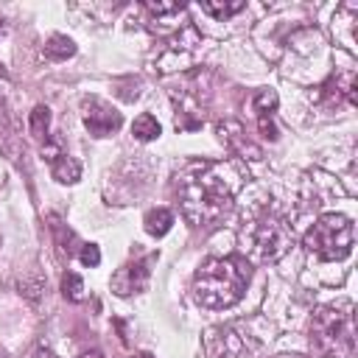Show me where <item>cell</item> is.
Listing matches in <instances>:
<instances>
[{
  "label": "cell",
  "mask_w": 358,
  "mask_h": 358,
  "mask_svg": "<svg viewBox=\"0 0 358 358\" xmlns=\"http://www.w3.org/2000/svg\"><path fill=\"white\" fill-rule=\"evenodd\" d=\"M131 134L137 137V140H143V143H148V140H154V137H159V123H157V117L154 115H140L134 123H131Z\"/></svg>",
  "instance_id": "13"
},
{
  "label": "cell",
  "mask_w": 358,
  "mask_h": 358,
  "mask_svg": "<svg viewBox=\"0 0 358 358\" xmlns=\"http://www.w3.org/2000/svg\"><path fill=\"white\" fill-rule=\"evenodd\" d=\"M249 277H252V268H249L246 257H241V255L210 257L199 266V271L193 277V296L201 308L224 310L243 296Z\"/></svg>",
  "instance_id": "2"
},
{
  "label": "cell",
  "mask_w": 358,
  "mask_h": 358,
  "mask_svg": "<svg viewBox=\"0 0 358 358\" xmlns=\"http://www.w3.org/2000/svg\"><path fill=\"white\" fill-rule=\"evenodd\" d=\"M310 344L322 358H350L355 350V327L350 308H319L310 319Z\"/></svg>",
  "instance_id": "3"
},
{
  "label": "cell",
  "mask_w": 358,
  "mask_h": 358,
  "mask_svg": "<svg viewBox=\"0 0 358 358\" xmlns=\"http://www.w3.org/2000/svg\"><path fill=\"white\" fill-rule=\"evenodd\" d=\"M62 294L70 299V302H81L84 299V282L76 271H67L64 280H62Z\"/></svg>",
  "instance_id": "16"
},
{
  "label": "cell",
  "mask_w": 358,
  "mask_h": 358,
  "mask_svg": "<svg viewBox=\"0 0 358 358\" xmlns=\"http://www.w3.org/2000/svg\"><path fill=\"white\" fill-rule=\"evenodd\" d=\"M143 224H145V232H148V235L162 238V235L173 227V213H171V210H165V207L148 210V213H145V218H143Z\"/></svg>",
  "instance_id": "11"
},
{
  "label": "cell",
  "mask_w": 358,
  "mask_h": 358,
  "mask_svg": "<svg viewBox=\"0 0 358 358\" xmlns=\"http://www.w3.org/2000/svg\"><path fill=\"white\" fill-rule=\"evenodd\" d=\"M294 241V229L291 224L271 213V210H263L252 227H249V243H252V252L260 257V260H277L285 255V249L291 246Z\"/></svg>",
  "instance_id": "5"
},
{
  "label": "cell",
  "mask_w": 358,
  "mask_h": 358,
  "mask_svg": "<svg viewBox=\"0 0 358 358\" xmlns=\"http://www.w3.org/2000/svg\"><path fill=\"white\" fill-rule=\"evenodd\" d=\"M355 227L347 215L327 213L305 232V249L322 260H344L352 252Z\"/></svg>",
  "instance_id": "4"
},
{
  "label": "cell",
  "mask_w": 358,
  "mask_h": 358,
  "mask_svg": "<svg viewBox=\"0 0 358 358\" xmlns=\"http://www.w3.org/2000/svg\"><path fill=\"white\" fill-rule=\"evenodd\" d=\"M78 358H103V355H101V350H87V352H81Z\"/></svg>",
  "instance_id": "20"
},
{
  "label": "cell",
  "mask_w": 358,
  "mask_h": 358,
  "mask_svg": "<svg viewBox=\"0 0 358 358\" xmlns=\"http://www.w3.org/2000/svg\"><path fill=\"white\" fill-rule=\"evenodd\" d=\"M78 257H81L84 266H98V263H101V252H98L95 243H84L81 252H78Z\"/></svg>",
  "instance_id": "18"
},
{
  "label": "cell",
  "mask_w": 358,
  "mask_h": 358,
  "mask_svg": "<svg viewBox=\"0 0 358 358\" xmlns=\"http://www.w3.org/2000/svg\"><path fill=\"white\" fill-rule=\"evenodd\" d=\"M241 8H243L241 0H232V3H213V0H204V3H201V11L210 14V17H215V20H227V17L238 14Z\"/></svg>",
  "instance_id": "14"
},
{
  "label": "cell",
  "mask_w": 358,
  "mask_h": 358,
  "mask_svg": "<svg viewBox=\"0 0 358 358\" xmlns=\"http://www.w3.org/2000/svg\"><path fill=\"white\" fill-rule=\"evenodd\" d=\"M28 126H31V134L34 137H48V126H50V112L48 106H34L31 117H28Z\"/></svg>",
  "instance_id": "15"
},
{
  "label": "cell",
  "mask_w": 358,
  "mask_h": 358,
  "mask_svg": "<svg viewBox=\"0 0 358 358\" xmlns=\"http://www.w3.org/2000/svg\"><path fill=\"white\" fill-rule=\"evenodd\" d=\"M42 154H45V159H48V165H50V173H53V179L56 182H76L78 176H81V165L70 157V154H64L56 143H48L45 148H42Z\"/></svg>",
  "instance_id": "7"
},
{
  "label": "cell",
  "mask_w": 358,
  "mask_h": 358,
  "mask_svg": "<svg viewBox=\"0 0 358 358\" xmlns=\"http://www.w3.org/2000/svg\"><path fill=\"white\" fill-rule=\"evenodd\" d=\"M148 280V263L145 260H137V263H126L123 268H117V274L112 277V288L115 294L120 296H129L134 291H140Z\"/></svg>",
  "instance_id": "8"
},
{
  "label": "cell",
  "mask_w": 358,
  "mask_h": 358,
  "mask_svg": "<svg viewBox=\"0 0 358 358\" xmlns=\"http://www.w3.org/2000/svg\"><path fill=\"white\" fill-rule=\"evenodd\" d=\"M215 131H218L221 143H227L229 148L241 151L243 157L249 154V159H260V148H257V145H252V143L246 140V134H243V126H241V123L227 120V123H218V126H215Z\"/></svg>",
  "instance_id": "9"
},
{
  "label": "cell",
  "mask_w": 358,
  "mask_h": 358,
  "mask_svg": "<svg viewBox=\"0 0 358 358\" xmlns=\"http://www.w3.org/2000/svg\"><path fill=\"white\" fill-rule=\"evenodd\" d=\"M277 358H302V355H277Z\"/></svg>",
  "instance_id": "21"
},
{
  "label": "cell",
  "mask_w": 358,
  "mask_h": 358,
  "mask_svg": "<svg viewBox=\"0 0 358 358\" xmlns=\"http://www.w3.org/2000/svg\"><path fill=\"white\" fill-rule=\"evenodd\" d=\"M73 53H76L73 39H67V36H62V34H53V36L48 39V45H45V56L53 59V62H64V59L73 56Z\"/></svg>",
  "instance_id": "12"
},
{
  "label": "cell",
  "mask_w": 358,
  "mask_h": 358,
  "mask_svg": "<svg viewBox=\"0 0 358 358\" xmlns=\"http://www.w3.org/2000/svg\"><path fill=\"white\" fill-rule=\"evenodd\" d=\"M204 350L210 358H224V355H235L241 350V338L232 333V330H210L207 333V341H204Z\"/></svg>",
  "instance_id": "10"
},
{
  "label": "cell",
  "mask_w": 358,
  "mask_h": 358,
  "mask_svg": "<svg viewBox=\"0 0 358 358\" xmlns=\"http://www.w3.org/2000/svg\"><path fill=\"white\" fill-rule=\"evenodd\" d=\"M176 193L185 218L193 227H213L232 204L235 185L218 162H193L176 179Z\"/></svg>",
  "instance_id": "1"
},
{
  "label": "cell",
  "mask_w": 358,
  "mask_h": 358,
  "mask_svg": "<svg viewBox=\"0 0 358 358\" xmlns=\"http://www.w3.org/2000/svg\"><path fill=\"white\" fill-rule=\"evenodd\" d=\"M257 126H260V134L268 137V140H277V126L271 123L268 115H257Z\"/></svg>",
  "instance_id": "19"
},
{
  "label": "cell",
  "mask_w": 358,
  "mask_h": 358,
  "mask_svg": "<svg viewBox=\"0 0 358 358\" xmlns=\"http://www.w3.org/2000/svg\"><path fill=\"white\" fill-rule=\"evenodd\" d=\"M140 358H154V355H148V352H143V355H140Z\"/></svg>",
  "instance_id": "22"
},
{
  "label": "cell",
  "mask_w": 358,
  "mask_h": 358,
  "mask_svg": "<svg viewBox=\"0 0 358 358\" xmlns=\"http://www.w3.org/2000/svg\"><path fill=\"white\" fill-rule=\"evenodd\" d=\"M81 117H84V126L90 129V134H95V137H109L123 123L120 112L112 103H106V101H101L95 95L81 101Z\"/></svg>",
  "instance_id": "6"
},
{
  "label": "cell",
  "mask_w": 358,
  "mask_h": 358,
  "mask_svg": "<svg viewBox=\"0 0 358 358\" xmlns=\"http://www.w3.org/2000/svg\"><path fill=\"white\" fill-rule=\"evenodd\" d=\"M255 112L257 115H271L274 109H277V92L274 90H260L257 95H255Z\"/></svg>",
  "instance_id": "17"
}]
</instances>
